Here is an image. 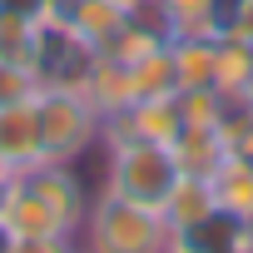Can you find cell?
Returning <instances> with one entry per match:
<instances>
[{"label":"cell","mask_w":253,"mask_h":253,"mask_svg":"<svg viewBox=\"0 0 253 253\" xmlns=\"http://www.w3.org/2000/svg\"><path fill=\"white\" fill-rule=\"evenodd\" d=\"M75 238L89 253H164L174 243V228L159 209H144V204H129L99 189Z\"/></svg>","instance_id":"cell-1"},{"label":"cell","mask_w":253,"mask_h":253,"mask_svg":"<svg viewBox=\"0 0 253 253\" xmlns=\"http://www.w3.org/2000/svg\"><path fill=\"white\" fill-rule=\"evenodd\" d=\"M104 149V194H119L129 204H144V209H159L164 213V199L169 189L179 184V159L169 144H154V139H114V144H99Z\"/></svg>","instance_id":"cell-2"},{"label":"cell","mask_w":253,"mask_h":253,"mask_svg":"<svg viewBox=\"0 0 253 253\" xmlns=\"http://www.w3.org/2000/svg\"><path fill=\"white\" fill-rule=\"evenodd\" d=\"M35 119H40V149L55 164H80L104 144V114L84 99V89L35 84Z\"/></svg>","instance_id":"cell-3"},{"label":"cell","mask_w":253,"mask_h":253,"mask_svg":"<svg viewBox=\"0 0 253 253\" xmlns=\"http://www.w3.org/2000/svg\"><path fill=\"white\" fill-rule=\"evenodd\" d=\"M94 45L65 25V20H40V50H35V84H50V89H80L89 65H94Z\"/></svg>","instance_id":"cell-4"},{"label":"cell","mask_w":253,"mask_h":253,"mask_svg":"<svg viewBox=\"0 0 253 253\" xmlns=\"http://www.w3.org/2000/svg\"><path fill=\"white\" fill-rule=\"evenodd\" d=\"M20 179H25V184H30V189H35V194H40L60 218H65V228H70V233H80V223H84V213H89V199H94V194H89V184L80 179V169H75V164L40 159V164H35V169H25Z\"/></svg>","instance_id":"cell-5"},{"label":"cell","mask_w":253,"mask_h":253,"mask_svg":"<svg viewBox=\"0 0 253 253\" xmlns=\"http://www.w3.org/2000/svg\"><path fill=\"white\" fill-rule=\"evenodd\" d=\"M0 223H5L15 238H75V233L65 228V218H60L20 174L0 189Z\"/></svg>","instance_id":"cell-6"},{"label":"cell","mask_w":253,"mask_h":253,"mask_svg":"<svg viewBox=\"0 0 253 253\" xmlns=\"http://www.w3.org/2000/svg\"><path fill=\"white\" fill-rule=\"evenodd\" d=\"M0 154L10 159L15 174H25V169H35L45 159V149H40V119H35V94L0 104Z\"/></svg>","instance_id":"cell-7"},{"label":"cell","mask_w":253,"mask_h":253,"mask_svg":"<svg viewBox=\"0 0 253 253\" xmlns=\"http://www.w3.org/2000/svg\"><path fill=\"white\" fill-rule=\"evenodd\" d=\"M218 213V199H213V184L199 179V174H179V184L169 189L164 199V218L174 228V238H189L194 228H204L209 218Z\"/></svg>","instance_id":"cell-8"},{"label":"cell","mask_w":253,"mask_h":253,"mask_svg":"<svg viewBox=\"0 0 253 253\" xmlns=\"http://www.w3.org/2000/svg\"><path fill=\"white\" fill-rule=\"evenodd\" d=\"M84 99L109 119V114H124L134 104V75H129V65L124 60H114V55H94V65H89V75H84Z\"/></svg>","instance_id":"cell-9"},{"label":"cell","mask_w":253,"mask_h":253,"mask_svg":"<svg viewBox=\"0 0 253 253\" xmlns=\"http://www.w3.org/2000/svg\"><path fill=\"white\" fill-rule=\"evenodd\" d=\"M169 149L179 159V174H199V179H213V169L233 154V144L223 139L218 124H184Z\"/></svg>","instance_id":"cell-10"},{"label":"cell","mask_w":253,"mask_h":253,"mask_svg":"<svg viewBox=\"0 0 253 253\" xmlns=\"http://www.w3.org/2000/svg\"><path fill=\"white\" fill-rule=\"evenodd\" d=\"M213 199H218V213H228V218H243V223H253V159H243L238 149L213 169Z\"/></svg>","instance_id":"cell-11"},{"label":"cell","mask_w":253,"mask_h":253,"mask_svg":"<svg viewBox=\"0 0 253 253\" xmlns=\"http://www.w3.org/2000/svg\"><path fill=\"white\" fill-rule=\"evenodd\" d=\"M213 89L223 99H248L253 89V45L218 30V55H213Z\"/></svg>","instance_id":"cell-12"},{"label":"cell","mask_w":253,"mask_h":253,"mask_svg":"<svg viewBox=\"0 0 253 253\" xmlns=\"http://www.w3.org/2000/svg\"><path fill=\"white\" fill-rule=\"evenodd\" d=\"M169 55H174L179 89H204V84H213L218 35H169Z\"/></svg>","instance_id":"cell-13"},{"label":"cell","mask_w":253,"mask_h":253,"mask_svg":"<svg viewBox=\"0 0 253 253\" xmlns=\"http://www.w3.org/2000/svg\"><path fill=\"white\" fill-rule=\"evenodd\" d=\"M124 20H129V10L114 5V0H70V10H65V25H75L94 50H104L124 30Z\"/></svg>","instance_id":"cell-14"},{"label":"cell","mask_w":253,"mask_h":253,"mask_svg":"<svg viewBox=\"0 0 253 253\" xmlns=\"http://www.w3.org/2000/svg\"><path fill=\"white\" fill-rule=\"evenodd\" d=\"M35 50H40V20L0 5V65H15V70L35 75Z\"/></svg>","instance_id":"cell-15"},{"label":"cell","mask_w":253,"mask_h":253,"mask_svg":"<svg viewBox=\"0 0 253 253\" xmlns=\"http://www.w3.org/2000/svg\"><path fill=\"white\" fill-rule=\"evenodd\" d=\"M134 75V99H149V94H174L179 89V75H174V55H169V40L159 50H149L144 60L129 65Z\"/></svg>","instance_id":"cell-16"},{"label":"cell","mask_w":253,"mask_h":253,"mask_svg":"<svg viewBox=\"0 0 253 253\" xmlns=\"http://www.w3.org/2000/svg\"><path fill=\"white\" fill-rule=\"evenodd\" d=\"M169 35L164 30H154L149 20H139V15H129V20H124V30L104 45V55H114V60H124V65H134V60H144L149 50H159Z\"/></svg>","instance_id":"cell-17"},{"label":"cell","mask_w":253,"mask_h":253,"mask_svg":"<svg viewBox=\"0 0 253 253\" xmlns=\"http://www.w3.org/2000/svg\"><path fill=\"white\" fill-rule=\"evenodd\" d=\"M174 99H179L184 124H218V119H223V109H228V99H223L213 84H204V89H179Z\"/></svg>","instance_id":"cell-18"},{"label":"cell","mask_w":253,"mask_h":253,"mask_svg":"<svg viewBox=\"0 0 253 253\" xmlns=\"http://www.w3.org/2000/svg\"><path fill=\"white\" fill-rule=\"evenodd\" d=\"M25 94H35V75L30 70H15V65H0V104L25 99Z\"/></svg>","instance_id":"cell-19"},{"label":"cell","mask_w":253,"mask_h":253,"mask_svg":"<svg viewBox=\"0 0 253 253\" xmlns=\"http://www.w3.org/2000/svg\"><path fill=\"white\" fill-rule=\"evenodd\" d=\"M223 30L253 45V0H233V10L223 15Z\"/></svg>","instance_id":"cell-20"},{"label":"cell","mask_w":253,"mask_h":253,"mask_svg":"<svg viewBox=\"0 0 253 253\" xmlns=\"http://www.w3.org/2000/svg\"><path fill=\"white\" fill-rule=\"evenodd\" d=\"M15 253H75V238H15Z\"/></svg>","instance_id":"cell-21"},{"label":"cell","mask_w":253,"mask_h":253,"mask_svg":"<svg viewBox=\"0 0 253 253\" xmlns=\"http://www.w3.org/2000/svg\"><path fill=\"white\" fill-rule=\"evenodd\" d=\"M0 5H5V10H20V15H45V0H0Z\"/></svg>","instance_id":"cell-22"},{"label":"cell","mask_w":253,"mask_h":253,"mask_svg":"<svg viewBox=\"0 0 253 253\" xmlns=\"http://www.w3.org/2000/svg\"><path fill=\"white\" fill-rule=\"evenodd\" d=\"M233 149H238V154H243V159H253V119H248V129H243V134H238V144H233Z\"/></svg>","instance_id":"cell-23"},{"label":"cell","mask_w":253,"mask_h":253,"mask_svg":"<svg viewBox=\"0 0 253 253\" xmlns=\"http://www.w3.org/2000/svg\"><path fill=\"white\" fill-rule=\"evenodd\" d=\"M164 253H204V248H194V243H189V238H174V243H169V248H164Z\"/></svg>","instance_id":"cell-24"},{"label":"cell","mask_w":253,"mask_h":253,"mask_svg":"<svg viewBox=\"0 0 253 253\" xmlns=\"http://www.w3.org/2000/svg\"><path fill=\"white\" fill-rule=\"evenodd\" d=\"M0 253H15V233H10L5 223H0Z\"/></svg>","instance_id":"cell-25"},{"label":"cell","mask_w":253,"mask_h":253,"mask_svg":"<svg viewBox=\"0 0 253 253\" xmlns=\"http://www.w3.org/2000/svg\"><path fill=\"white\" fill-rule=\"evenodd\" d=\"M10 179H15V169H10V159H5V154H0V189H5Z\"/></svg>","instance_id":"cell-26"},{"label":"cell","mask_w":253,"mask_h":253,"mask_svg":"<svg viewBox=\"0 0 253 253\" xmlns=\"http://www.w3.org/2000/svg\"><path fill=\"white\" fill-rule=\"evenodd\" d=\"M114 5H124V10H134V5H144V0H114Z\"/></svg>","instance_id":"cell-27"},{"label":"cell","mask_w":253,"mask_h":253,"mask_svg":"<svg viewBox=\"0 0 253 253\" xmlns=\"http://www.w3.org/2000/svg\"><path fill=\"white\" fill-rule=\"evenodd\" d=\"M75 253H89V248H80V238H75Z\"/></svg>","instance_id":"cell-28"}]
</instances>
